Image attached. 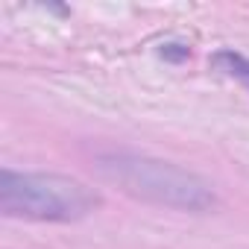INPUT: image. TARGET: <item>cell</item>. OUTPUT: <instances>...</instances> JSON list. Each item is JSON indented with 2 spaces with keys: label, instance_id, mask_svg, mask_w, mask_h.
Returning <instances> with one entry per match:
<instances>
[{
  "label": "cell",
  "instance_id": "cell-2",
  "mask_svg": "<svg viewBox=\"0 0 249 249\" xmlns=\"http://www.w3.org/2000/svg\"><path fill=\"white\" fill-rule=\"evenodd\" d=\"M100 194L62 173H30L6 167L0 173V211L15 220L76 223L100 208Z\"/></svg>",
  "mask_w": 249,
  "mask_h": 249
},
{
  "label": "cell",
  "instance_id": "cell-3",
  "mask_svg": "<svg viewBox=\"0 0 249 249\" xmlns=\"http://www.w3.org/2000/svg\"><path fill=\"white\" fill-rule=\"evenodd\" d=\"M214 65H217L220 71H226L229 76L246 82V88H249V59H246V56L231 53V50H220V53L214 56Z\"/></svg>",
  "mask_w": 249,
  "mask_h": 249
},
{
  "label": "cell",
  "instance_id": "cell-1",
  "mask_svg": "<svg viewBox=\"0 0 249 249\" xmlns=\"http://www.w3.org/2000/svg\"><path fill=\"white\" fill-rule=\"evenodd\" d=\"M97 170L106 182H111L123 194L150 205L176 208V211H208L217 202L205 179L173 161H161L153 156L108 150L97 156Z\"/></svg>",
  "mask_w": 249,
  "mask_h": 249
}]
</instances>
